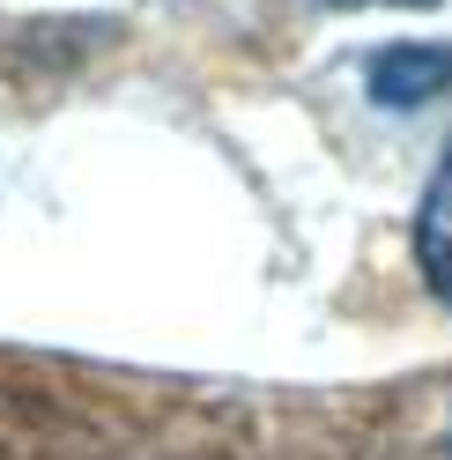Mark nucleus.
Masks as SVG:
<instances>
[{
  "label": "nucleus",
  "instance_id": "f257e3e1",
  "mask_svg": "<svg viewBox=\"0 0 452 460\" xmlns=\"http://www.w3.org/2000/svg\"><path fill=\"white\" fill-rule=\"evenodd\" d=\"M438 90H452V45H393L371 60V97L386 111H415Z\"/></svg>",
  "mask_w": 452,
  "mask_h": 460
},
{
  "label": "nucleus",
  "instance_id": "f03ea898",
  "mask_svg": "<svg viewBox=\"0 0 452 460\" xmlns=\"http://www.w3.org/2000/svg\"><path fill=\"white\" fill-rule=\"evenodd\" d=\"M415 268L452 305V141H445V164H438V179H430V193L415 208Z\"/></svg>",
  "mask_w": 452,
  "mask_h": 460
},
{
  "label": "nucleus",
  "instance_id": "7ed1b4c3",
  "mask_svg": "<svg viewBox=\"0 0 452 460\" xmlns=\"http://www.w3.org/2000/svg\"><path fill=\"white\" fill-rule=\"evenodd\" d=\"M445 453H452V423H445Z\"/></svg>",
  "mask_w": 452,
  "mask_h": 460
}]
</instances>
